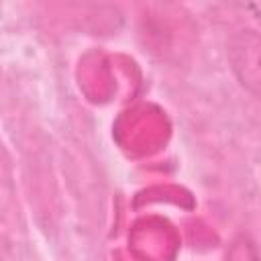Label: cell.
<instances>
[{
  "label": "cell",
  "mask_w": 261,
  "mask_h": 261,
  "mask_svg": "<svg viewBox=\"0 0 261 261\" xmlns=\"http://www.w3.org/2000/svg\"><path fill=\"white\" fill-rule=\"evenodd\" d=\"M226 261H257V251H255L253 241L247 237L237 239L228 251Z\"/></svg>",
  "instance_id": "7a4b0ae2"
},
{
  "label": "cell",
  "mask_w": 261,
  "mask_h": 261,
  "mask_svg": "<svg viewBox=\"0 0 261 261\" xmlns=\"http://www.w3.org/2000/svg\"><path fill=\"white\" fill-rule=\"evenodd\" d=\"M259 35L255 31H241L232 37L228 45V59L232 71L243 88H247L253 96L259 94Z\"/></svg>",
  "instance_id": "6da1fadb"
}]
</instances>
